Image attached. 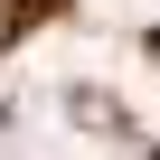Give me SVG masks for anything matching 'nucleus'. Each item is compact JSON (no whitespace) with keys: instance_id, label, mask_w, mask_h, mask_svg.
Returning a JSON list of instances; mask_svg holds the SVG:
<instances>
[{"instance_id":"obj_1","label":"nucleus","mask_w":160,"mask_h":160,"mask_svg":"<svg viewBox=\"0 0 160 160\" xmlns=\"http://www.w3.org/2000/svg\"><path fill=\"white\" fill-rule=\"evenodd\" d=\"M47 10H66V0H0V47H19V38H28Z\"/></svg>"}]
</instances>
